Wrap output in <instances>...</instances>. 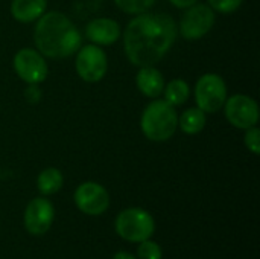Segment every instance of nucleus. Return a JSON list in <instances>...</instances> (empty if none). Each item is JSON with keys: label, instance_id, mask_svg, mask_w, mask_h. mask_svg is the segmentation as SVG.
<instances>
[{"label": "nucleus", "instance_id": "nucleus-1", "mask_svg": "<svg viewBox=\"0 0 260 259\" xmlns=\"http://www.w3.org/2000/svg\"><path fill=\"white\" fill-rule=\"evenodd\" d=\"M178 29L168 14H137L123 34V47L128 60L139 67L158 63L175 43Z\"/></svg>", "mask_w": 260, "mask_h": 259}, {"label": "nucleus", "instance_id": "nucleus-2", "mask_svg": "<svg viewBox=\"0 0 260 259\" xmlns=\"http://www.w3.org/2000/svg\"><path fill=\"white\" fill-rule=\"evenodd\" d=\"M37 50L47 58L61 60L81 47V34L73 21L59 11L44 12L34 29Z\"/></svg>", "mask_w": 260, "mask_h": 259}, {"label": "nucleus", "instance_id": "nucleus-3", "mask_svg": "<svg viewBox=\"0 0 260 259\" xmlns=\"http://www.w3.org/2000/svg\"><path fill=\"white\" fill-rule=\"evenodd\" d=\"M140 127L146 139L165 142L171 139L178 128V114L165 99H155L146 105L142 113Z\"/></svg>", "mask_w": 260, "mask_h": 259}, {"label": "nucleus", "instance_id": "nucleus-4", "mask_svg": "<svg viewBox=\"0 0 260 259\" xmlns=\"http://www.w3.org/2000/svg\"><path fill=\"white\" fill-rule=\"evenodd\" d=\"M114 229L122 240L139 244L154 235L155 221L148 211L142 208H128L117 215Z\"/></svg>", "mask_w": 260, "mask_h": 259}, {"label": "nucleus", "instance_id": "nucleus-5", "mask_svg": "<svg viewBox=\"0 0 260 259\" xmlns=\"http://www.w3.org/2000/svg\"><path fill=\"white\" fill-rule=\"evenodd\" d=\"M227 99L225 81L218 73L203 75L195 85V102L204 113H218Z\"/></svg>", "mask_w": 260, "mask_h": 259}, {"label": "nucleus", "instance_id": "nucleus-6", "mask_svg": "<svg viewBox=\"0 0 260 259\" xmlns=\"http://www.w3.org/2000/svg\"><path fill=\"white\" fill-rule=\"evenodd\" d=\"M187 11L183 14L180 20V34L186 40H200L210 32L215 24V11L209 5H192L186 8Z\"/></svg>", "mask_w": 260, "mask_h": 259}, {"label": "nucleus", "instance_id": "nucleus-7", "mask_svg": "<svg viewBox=\"0 0 260 259\" xmlns=\"http://www.w3.org/2000/svg\"><path fill=\"white\" fill-rule=\"evenodd\" d=\"M14 70L26 84H40L47 78L49 67L44 56L30 47H24L14 55Z\"/></svg>", "mask_w": 260, "mask_h": 259}, {"label": "nucleus", "instance_id": "nucleus-8", "mask_svg": "<svg viewBox=\"0 0 260 259\" xmlns=\"http://www.w3.org/2000/svg\"><path fill=\"white\" fill-rule=\"evenodd\" d=\"M224 111L227 121L241 130L251 128L259 122V105L247 95H233L227 98Z\"/></svg>", "mask_w": 260, "mask_h": 259}, {"label": "nucleus", "instance_id": "nucleus-9", "mask_svg": "<svg viewBox=\"0 0 260 259\" xmlns=\"http://www.w3.org/2000/svg\"><path fill=\"white\" fill-rule=\"evenodd\" d=\"M76 208L90 217H99L107 212L110 206V195L107 189L96 182H84L79 185L73 195Z\"/></svg>", "mask_w": 260, "mask_h": 259}, {"label": "nucleus", "instance_id": "nucleus-10", "mask_svg": "<svg viewBox=\"0 0 260 259\" xmlns=\"http://www.w3.org/2000/svg\"><path fill=\"white\" fill-rule=\"evenodd\" d=\"M76 72L78 75L87 82H98L101 81L108 69V60L105 52L96 46L88 44L79 49L76 56Z\"/></svg>", "mask_w": 260, "mask_h": 259}, {"label": "nucleus", "instance_id": "nucleus-11", "mask_svg": "<svg viewBox=\"0 0 260 259\" xmlns=\"http://www.w3.org/2000/svg\"><path fill=\"white\" fill-rule=\"evenodd\" d=\"M55 208L46 197H37L30 200L24 209L23 223L24 229L30 235H44L53 224Z\"/></svg>", "mask_w": 260, "mask_h": 259}, {"label": "nucleus", "instance_id": "nucleus-12", "mask_svg": "<svg viewBox=\"0 0 260 259\" xmlns=\"http://www.w3.org/2000/svg\"><path fill=\"white\" fill-rule=\"evenodd\" d=\"M85 35L94 44L110 46L119 40L120 26L113 18H94L85 26Z\"/></svg>", "mask_w": 260, "mask_h": 259}, {"label": "nucleus", "instance_id": "nucleus-13", "mask_svg": "<svg viewBox=\"0 0 260 259\" xmlns=\"http://www.w3.org/2000/svg\"><path fill=\"white\" fill-rule=\"evenodd\" d=\"M136 84L145 96L152 98V99L158 98L163 93L165 85H166L161 72L155 69L154 66L140 67L136 76Z\"/></svg>", "mask_w": 260, "mask_h": 259}, {"label": "nucleus", "instance_id": "nucleus-14", "mask_svg": "<svg viewBox=\"0 0 260 259\" xmlns=\"http://www.w3.org/2000/svg\"><path fill=\"white\" fill-rule=\"evenodd\" d=\"M47 8V0H12L11 14L20 23L38 20Z\"/></svg>", "mask_w": 260, "mask_h": 259}, {"label": "nucleus", "instance_id": "nucleus-15", "mask_svg": "<svg viewBox=\"0 0 260 259\" xmlns=\"http://www.w3.org/2000/svg\"><path fill=\"white\" fill-rule=\"evenodd\" d=\"M206 113L203 110H200L198 107L184 110L181 113V116L178 118V127L181 128L183 133L193 136L198 134L200 131H203V128L206 127Z\"/></svg>", "mask_w": 260, "mask_h": 259}, {"label": "nucleus", "instance_id": "nucleus-16", "mask_svg": "<svg viewBox=\"0 0 260 259\" xmlns=\"http://www.w3.org/2000/svg\"><path fill=\"white\" fill-rule=\"evenodd\" d=\"M64 185V176L56 168H46L37 177V188L43 195L56 194Z\"/></svg>", "mask_w": 260, "mask_h": 259}, {"label": "nucleus", "instance_id": "nucleus-17", "mask_svg": "<svg viewBox=\"0 0 260 259\" xmlns=\"http://www.w3.org/2000/svg\"><path fill=\"white\" fill-rule=\"evenodd\" d=\"M165 101L169 102L172 107L183 105L189 99V84L184 79H172L168 85H165Z\"/></svg>", "mask_w": 260, "mask_h": 259}, {"label": "nucleus", "instance_id": "nucleus-18", "mask_svg": "<svg viewBox=\"0 0 260 259\" xmlns=\"http://www.w3.org/2000/svg\"><path fill=\"white\" fill-rule=\"evenodd\" d=\"M116 5L126 14H143L146 12L157 0H114Z\"/></svg>", "mask_w": 260, "mask_h": 259}, {"label": "nucleus", "instance_id": "nucleus-19", "mask_svg": "<svg viewBox=\"0 0 260 259\" xmlns=\"http://www.w3.org/2000/svg\"><path fill=\"white\" fill-rule=\"evenodd\" d=\"M137 259H163V250L158 243L149 238V240L139 243Z\"/></svg>", "mask_w": 260, "mask_h": 259}, {"label": "nucleus", "instance_id": "nucleus-20", "mask_svg": "<svg viewBox=\"0 0 260 259\" xmlns=\"http://www.w3.org/2000/svg\"><path fill=\"white\" fill-rule=\"evenodd\" d=\"M207 2L213 11H218L221 14H232L242 5L244 0H207Z\"/></svg>", "mask_w": 260, "mask_h": 259}, {"label": "nucleus", "instance_id": "nucleus-21", "mask_svg": "<svg viewBox=\"0 0 260 259\" xmlns=\"http://www.w3.org/2000/svg\"><path fill=\"white\" fill-rule=\"evenodd\" d=\"M244 143L253 154L256 156L260 154V130L256 125L251 128H247V133L244 136Z\"/></svg>", "mask_w": 260, "mask_h": 259}, {"label": "nucleus", "instance_id": "nucleus-22", "mask_svg": "<svg viewBox=\"0 0 260 259\" xmlns=\"http://www.w3.org/2000/svg\"><path fill=\"white\" fill-rule=\"evenodd\" d=\"M24 96L29 102H38L41 99V90L38 89V84H29V87L24 90Z\"/></svg>", "mask_w": 260, "mask_h": 259}, {"label": "nucleus", "instance_id": "nucleus-23", "mask_svg": "<svg viewBox=\"0 0 260 259\" xmlns=\"http://www.w3.org/2000/svg\"><path fill=\"white\" fill-rule=\"evenodd\" d=\"M175 8H180V9H186L192 5H195L198 0H169Z\"/></svg>", "mask_w": 260, "mask_h": 259}, {"label": "nucleus", "instance_id": "nucleus-24", "mask_svg": "<svg viewBox=\"0 0 260 259\" xmlns=\"http://www.w3.org/2000/svg\"><path fill=\"white\" fill-rule=\"evenodd\" d=\"M113 259H137V256H134V255H131V253H128V252H117Z\"/></svg>", "mask_w": 260, "mask_h": 259}]
</instances>
